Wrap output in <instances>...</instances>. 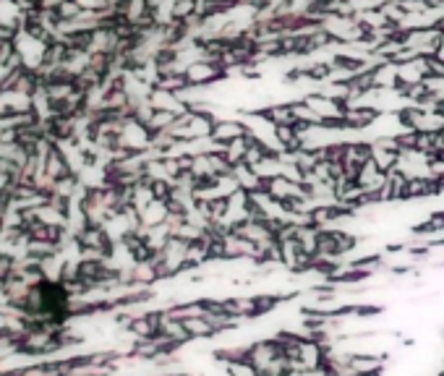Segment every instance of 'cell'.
<instances>
[{
  "label": "cell",
  "mask_w": 444,
  "mask_h": 376,
  "mask_svg": "<svg viewBox=\"0 0 444 376\" xmlns=\"http://www.w3.org/2000/svg\"><path fill=\"white\" fill-rule=\"evenodd\" d=\"M222 371H225V376H261L259 371H256V366L251 364L248 358L225 361V364H222Z\"/></svg>",
  "instance_id": "obj_1"
}]
</instances>
